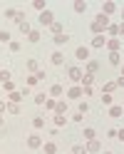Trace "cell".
<instances>
[{
    "label": "cell",
    "instance_id": "24",
    "mask_svg": "<svg viewBox=\"0 0 124 154\" xmlns=\"http://www.w3.org/2000/svg\"><path fill=\"white\" fill-rule=\"evenodd\" d=\"M122 112H124V107H112V109H109L112 117H122Z\"/></svg>",
    "mask_w": 124,
    "mask_h": 154
},
{
    "label": "cell",
    "instance_id": "33",
    "mask_svg": "<svg viewBox=\"0 0 124 154\" xmlns=\"http://www.w3.org/2000/svg\"><path fill=\"white\" fill-rule=\"evenodd\" d=\"M8 40H10V32L3 30V32H0V42H8Z\"/></svg>",
    "mask_w": 124,
    "mask_h": 154
},
{
    "label": "cell",
    "instance_id": "6",
    "mask_svg": "<svg viewBox=\"0 0 124 154\" xmlns=\"http://www.w3.org/2000/svg\"><path fill=\"white\" fill-rule=\"evenodd\" d=\"M27 144H30L32 149H37V147H42V142H40V137H37V134H32V137L27 139Z\"/></svg>",
    "mask_w": 124,
    "mask_h": 154
},
{
    "label": "cell",
    "instance_id": "30",
    "mask_svg": "<svg viewBox=\"0 0 124 154\" xmlns=\"http://www.w3.org/2000/svg\"><path fill=\"white\" fill-rule=\"evenodd\" d=\"M52 32L60 35V32H62V25H60V23H52Z\"/></svg>",
    "mask_w": 124,
    "mask_h": 154
},
{
    "label": "cell",
    "instance_id": "42",
    "mask_svg": "<svg viewBox=\"0 0 124 154\" xmlns=\"http://www.w3.org/2000/svg\"><path fill=\"white\" fill-rule=\"evenodd\" d=\"M117 27H119V35H124V23H122V25H117Z\"/></svg>",
    "mask_w": 124,
    "mask_h": 154
},
{
    "label": "cell",
    "instance_id": "29",
    "mask_svg": "<svg viewBox=\"0 0 124 154\" xmlns=\"http://www.w3.org/2000/svg\"><path fill=\"white\" fill-rule=\"evenodd\" d=\"M32 8H35V10H45V3H42V0H35Z\"/></svg>",
    "mask_w": 124,
    "mask_h": 154
},
{
    "label": "cell",
    "instance_id": "28",
    "mask_svg": "<svg viewBox=\"0 0 124 154\" xmlns=\"http://www.w3.org/2000/svg\"><path fill=\"white\" fill-rule=\"evenodd\" d=\"M35 102H37V104H45V102H47V100H45V92H40V94H35Z\"/></svg>",
    "mask_w": 124,
    "mask_h": 154
},
{
    "label": "cell",
    "instance_id": "44",
    "mask_svg": "<svg viewBox=\"0 0 124 154\" xmlns=\"http://www.w3.org/2000/svg\"><path fill=\"white\" fill-rule=\"evenodd\" d=\"M104 154H112V152H104Z\"/></svg>",
    "mask_w": 124,
    "mask_h": 154
},
{
    "label": "cell",
    "instance_id": "43",
    "mask_svg": "<svg viewBox=\"0 0 124 154\" xmlns=\"http://www.w3.org/2000/svg\"><path fill=\"white\" fill-rule=\"evenodd\" d=\"M122 72H124V67H122ZM122 77H124V75H122Z\"/></svg>",
    "mask_w": 124,
    "mask_h": 154
},
{
    "label": "cell",
    "instance_id": "23",
    "mask_svg": "<svg viewBox=\"0 0 124 154\" xmlns=\"http://www.w3.org/2000/svg\"><path fill=\"white\" fill-rule=\"evenodd\" d=\"M8 112H10V114H20V107H17L15 102H10V104H8Z\"/></svg>",
    "mask_w": 124,
    "mask_h": 154
},
{
    "label": "cell",
    "instance_id": "12",
    "mask_svg": "<svg viewBox=\"0 0 124 154\" xmlns=\"http://www.w3.org/2000/svg\"><path fill=\"white\" fill-rule=\"evenodd\" d=\"M107 47H109L112 52H119V47H122V45H119V40H109V42H107Z\"/></svg>",
    "mask_w": 124,
    "mask_h": 154
},
{
    "label": "cell",
    "instance_id": "31",
    "mask_svg": "<svg viewBox=\"0 0 124 154\" xmlns=\"http://www.w3.org/2000/svg\"><path fill=\"white\" fill-rule=\"evenodd\" d=\"M84 139L92 142V139H94V129H84Z\"/></svg>",
    "mask_w": 124,
    "mask_h": 154
},
{
    "label": "cell",
    "instance_id": "17",
    "mask_svg": "<svg viewBox=\"0 0 124 154\" xmlns=\"http://www.w3.org/2000/svg\"><path fill=\"white\" fill-rule=\"evenodd\" d=\"M32 127H35V129H42V127H45V119H42V117H35V119H32Z\"/></svg>",
    "mask_w": 124,
    "mask_h": 154
},
{
    "label": "cell",
    "instance_id": "8",
    "mask_svg": "<svg viewBox=\"0 0 124 154\" xmlns=\"http://www.w3.org/2000/svg\"><path fill=\"white\" fill-rule=\"evenodd\" d=\"M72 8H74V13H87V3H82V0H77Z\"/></svg>",
    "mask_w": 124,
    "mask_h": 154
},
{
    "label": "cell",
    "instance_id": "21",
    "mask_svg": "<svg viewBox=\"0 0 124 154\" xmlns=\"http://www.w3.org/2000/svg\"><path fill=\"white\" fill-rule=\"evenodd\" d=\"M0 82H10V72H8V70H0Z\"/></svg>",
    "mask_w": 124,
    "mask_h": 154
},
{
    "label": "cell",
    "instance_id": "39",
    "mask_svg": "<svg viewBox=\"0 0 124 154\" xmlns=\"http://www.w3.org/2000/svg\"><path fill=\"white\" fill-rule=\"evenodd\" d=\"M8 107H5V102H0V117H3V112H5Z\"/></svg>",
    "mask_w": 124,
    "mask_h": 154
},
{
    "label": "cell",
    "instance_id": "16",
    "mask_svg": "<svg viewBox=\"0 0 124 154\" xmlns=\"http://www.w3.org/2000/svg\"><path fill=\"white\" fill-rule=\"evenodd\" d=\"M62 62H65L62 52H55V55H52V65H62Z\"/></svg>",
    "mask_w": 124,
    "mask_h": 154
},
{
    "label": "cell",
    "instance_id": "45",
    "mask_svg": "<svg viewBox=\"0 0 124 154\" xmlns=\"http://www.w3.org/2000/svg\"><path fill=\"white\" fill-rule=\"evenodd\" d=\"M122 17H124V10H122Z\"/></svg>",
    "mask_w": 124,
    "mask_h": 154
},
{
    "label": "cell",
    "instance_id": "27",
    "mask_svg": "<svg viewBox=\"0 0 124 154\" xmlns=\"http://www.w3.org/2000/svg\"><path fill=\"white\" fill-rule=\"evenodd\" d=\"M62 112H67V102H57V114H62Z\"/></svg>",
    "mask_w": 124,
    "mask_h": 154
},
{
    "label": "cell",
    "instance_id": "19",
    "mask_svg": "<svg viewBox=\"0 0 124 154\" xmlns=\"http://www.w3.org/2000/svg\"><path fill=\"white\" fill-rule=\"evenodd\" d=\"M92 80H94V75H84V77H82V87H89Z\"/></svg>",
    "mask_w": 124,
    "mask_h": 154
},
{
    "label": "cell",
    "instance_id": "41",
    "mask_svg": "<svg viewBox=\"0 0 124 154\" xmlns=\"http://www.w3.org/2000/svg\"><path fill=\"white\" fill-rule=\"evenodd\" d=\"M117 85H119V87H124V77H119V80H117Z\"/></svg>",
    "mask_w": 124,
    "mask_h": 154
},
{
    "label": "cell",
    "instance_id": "38",
    "mask_svg": "<svg viewBox=\"0 0 124 154\" xmlns=\"http://www.w3.org/2000/svg\"><path fill=\"white\" fill-rule=\"evenodd\" d=\"M80 112H89V104L87 102H80Z\"/></svg>",
    "mask_w": 124,
    "mask_h": 154
},
{
    "label": "cell",
    "instance_id": "4",
    "mask_svg": "<svg viewBox=\"0 0 124 154\" xmlns=\"http://www.w3.org/2000/svg\"><path fill=\"white\" fill-rule=\"evenodd\" d=\"M94 23H97V25L102 27V30H104V27H109V17H107V15H102V13H99V15H97V20H94Z\"/></svg>",
    "mask_w": 124,
    "mask_h": 154
},
{
    "label": "cell",
    "instance_id": "36",
    "mask_svg": "<svg viewBox=\"0 0 124 154\" xmlns=\"http://www.w3.org/2000/svg\"><path fill=\"white\" fill-rule=\"evenodd\" d=\"M45 107H47V109H57V104H55L52 100H47V102H45Z\"/></svg>",
    "mask_w": 124,
    "mask_h": 154
},
{
    "label": "cell",
    "instance_id": "15",
    "mask_svg": "<svg viewBox=\"0 0 124 154\" xmlns=\"http://www.w3.org/2000/svg\"><path fill=\"white\" fill-rule=\"evenodd\" d=\"M67 40H70V35H62V32H60V35H55V42H57V45H65Z\"/></svg>",
    "mask_w": 124,
    "mask_h": 154
},
{
    "label": "cell",
    "instance_id": "20",
    "mask_svg": "<svg viewBox=\"0 0 124 154\" xmlns=\"http://www.w3.org/2000/svg\"><path fill=\"white\" fill-rule=\"evenodd\" d=\"M65 122H67V119H65V114H55V127H62Z\"/></svg>",
    "mask_w": 124,
    "mask_h": 154
},
{
    "label": "cell",
    "instance_id": "18",
    "mask_svg": "<svg viewBox=\"0 0 124 154\" xmlns=\"http://www.w3.org/2000/svg\"><path fill=\"white\" fill-rule=\"evenodd\" d=\"M97 70H99V62H89L87 65V75H94Z\"/></svg>",
    "mask_w": 124,
    "mask_h": 154
},
{
    "label": "cell",
    "instance_id": "35",
    "mask_svg": "<svg viewBox=\"0 0 124 154\" xmlns=\"http://www.w3.org/2000/svg\"><path fill=\"white\" fill-rule=\"evenodd\" d=\"M107 30H109V35H119V27H117V25H109Z\"/></svg>",
    "mask_w": 124,
    "mask_h": 154
},
{
    "label": "cell",
    "instance_id": "25",
    "mask_svg": "<svg viewBox=\"0 0 124 154\" xmlns=\"http://www.w3.org/2000/svg\"><path fill=\"white\" fill-rule=\"evenodd\" d=\"M72 154H87V147H82V144H77V147H72Z\"/></svg>",
    "mask_w": 124,
    "mask_h": 154
},
{
    "label": "cell",
    "instance_id": "22",
    "mask_svg": "<svg viewBox=\"0 0 124 154\" xmlns=\"http://www.w3.org/2000/svg\"><path fill=\"white\" fill-rule=\"evenodd\" d=\"M119 60H122L119 52H109V62H112V65H119Z\"/></svg>",
    "mask_w": 124,
    "mask_h": 154
},
{
    "label": "cell",
    "instance_id": "2",
    "mask_svg": "<svg viewBox=\"0 0 124 154\" xmlns=\"http://www.w3.org/2000/svg\"><path fill=\"white\" fill-rule=\"evenodd\" d=\"M40 23L52 27V23H55V20H52V13H50V10H42V13H40Z\"/></svg>",
    "mask_w": 124,
    "mask_h": 154
},
{
    "label": "cell",
    "instance_id": "5",
    "mask_svg": "<svg viewBox=\"0 0 124 154\" xmlns=\"http://www.w3.org/2000/svg\"><path fill=\"white\" fill-rule=\"evenodd\" d=\"M104 45H107L104 35H94V40H92V47H104Z\"/></svg>",
    "mask_w": 124,
    "mask_h": 154
},
{
    "label": "cell",
    "instance_id": "40",
    "mask_svg": "<svg viewBox=\"0 0 124 154\" xmlns=\"http://www.w3.org/2000/svg\"><path fill=\"white\" fill-rule=\"evenodd\" d=\"M117 137H119V139L124 142V129H119V132H117Z\"/></svg>",
    "mask_w": 124,
    "mask_h": 154
},
{
    "label": "cell",
    "instance_id": "37",
    "mask_svg": "<svg viewBox=\"0 0 124 154\" xmlns=\"http://www.w3.org/2000/svg\"><path fill=\"white\" fill-rule=\"evenodd\" d=\"M20 30H23V32H27V35H30V25H27V23H20Z\"/></svg>",
    "mask_w": 124,
    "mask_h": 154
},
{
    "label": "cell",
    "instance_id": "13",
    "mask_svg": "<svg viewBox=\"0 0 124 154\" xmlns=\"http://www.w3.org/2000/svg\"><path fill=\"white\" fill-rule=\"evenodd\" d=\"M67 94H70L72 100H77L80 94H82V87H72V90H67Z\"/></svg>",
    "mask_w": 124,
    "mask_h": 154
},
{
    "label": "cell",
    "instance_id": "11",
    "mask_svg": "<svg viewBox=\"0 0 124 154\" xmlns=\"http://www.w3.org/2000/svg\"><path fill=\"white\" fill-rule=\"evenodd\" d=\"M99 147H102V144H99L97 139H92V142L87 144V152H99Z\"/></svg>",
    "mask_w": 124,
    "mask_h": 154
},
{
    "label": "cell",
    "instance_id": "7",
    "mask_svg": "<svg viewBox=\"0 0 124 154\" xmlns=\"http://www.w3.org/2000/svg\"><path fill=\"white\" fill-rule=\"evenodd\" d=\"M112 13H114V3H104V5H102V15H107V17H109Z\"/></svg>",
    "mask_w": 124,
    "mask_h": 154
},
{
    "label": "cell",
    "instance_id": "32",
    "mask_svg": "<svg viewBox=\"0 0 124 154\" xmlns=\"http://www.w3.org/2000/svg\"><path fill=\"white\" fill-rule=\"evenodd\" d=\"M27 70H30V72H37V62L30 60V62H27Z\"/></svg>",
    "mask_w": 124,
    "mask_h": 154
},
{
    "label": "cell",
    "instance_id": "14",
    "mask_svg": "<svg viewBox=\"0 0 124 154\" xmlns=\"http://www.w3.org/2000/svg\"><path fill=\"white\" fill-rule=\"evenodd\" d=\"M45 154H57V147H55V142H47V144H45Z\"/></svg>",
    "mask_w": 124,
    "mask_h": 154
},
{
    "label": "cell",
    "instance_id": "34",
    "mask_svg": "<svg viewBox=\"0 0 124 154\" xmlns=\"http://www.w3.org/2000/svg\"><path fill=\"white\" fill-rule=\"evenodd\" d=\"M114 87H117V82H109V85H104V92H107V94H109V92H112Z\"/></svg>",
    "mask_w": 124,
    "mask_h": 154
},
{
    "label": "cell",
    "instance_id": "1",
    "mask_svg": "<svg viewBox=\"0 0 124 154\" xmlns=\"http://www.w3.org/2000/svg\"><path fill=\"white\" fill-rule=\"evenodd\" d=\"M67 72H70V80H72V82H82V77H84L80 67H70Z\"/></svg>",
    "mask_w": 124,
    "mask_h": 154
},
{
    "label": "cell",
    "instance_id": "10",
    "mask_svg": "<svg viewBox=\"0 0 124 154\" xmlns=\"http://www.w3.org/2000/svg\"><path fill=\"white\" fill-rule=\"evenodd\" d=\"M25 94H27V92H10V102H15V104H17V102L25 97Z\"/></svg>",
    "mask_w": 124,
    "mask_h": 154
},
{
    "label": "cell",
    "instance_id": "26",
    "mask_svg": "<svg viewBox=\"0 0 124 154\" xmlns=\"http://www.w3.org/2000/svg\"><path fill=\"white\" fill-rule=\"evenodd\" d=\"M27 40H30V42H37V40H40V32H35V30H30V35H27Z\"/></svg>",
    "mask_w": 124,
    "mask_h": 154
},
{
    "label": "cell",
    "instance_id": "9",
    "mask_svg": "<svg viewBox=\"0 0 124 154\" xmlns=\"http://www.w3.org/2000/svg\"><path fill=\"white\" fill-rule=\"evenodd\" d=\"M62 85H52V90H50V94H52V97H62Z\"/></svg>",
    "mask_w": 124,
    "mask_h": 154
},
{
    "label": "cell",
    "instance_id": "3",
    "mask_svg": "<svg viewBox=\"0 0 124 154\" xmlns=\"http://www.w3.org/2000/svg\"><path fill=\"white\" fill-rule=\"evenodd\" d=\"M74 55H77V60H87V57H89V47H77V52H74Z\"/></svg>",
    "mask_w": 124,
    "mask_h": 154
}]
</instances>
